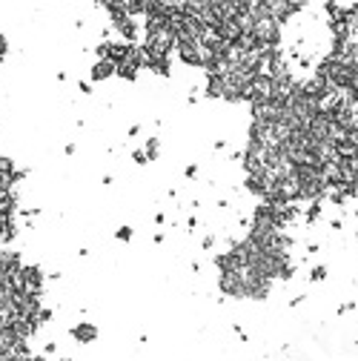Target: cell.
I'll use <instances>...</instances> for the list:
<instances>
[{"label":"cell","mask_w":358,"mask_h":361,"mask_svg":"<svg viewBox=\"0 0 358 361\" xmlns=\"http://www.w3.org/2000/svg\"><path fill=\"white\" fill-rule=\"evenodd\" d=\"M158 149H161V143L152 138L149 143H146V152H143V155H146V161H155V158H158Z\"/></svg>","instance_id":"cell-7"},{"label":"cell","mask_w":358,"mask_h":361,"mask_svg":"<svg viewBox=\"0 0 358 361\" xmlns=\"http://www.w3.org/2000/svg\"><path fill=\"white\" fill-rule=\"evenodd\" d=\"M115 235H118V241H129V238H132V230H129V227H120Z\"/></svg>","instance_id":"cell-8"},{"label":"cell","mask_w":358,"mask_h":361,"mask_svg":"<svg viewBox=\"0 0 358 361\" xmlns=\"http://www.w3.org/2000/svg\"><path fill=\"white\" fill-rule=\"evenodd\" d=\"M307 218H310V221H315V218H318V204H312V207H310V212H307Z\"/></svg>","instance_id":"cell-11"},{"label":"cell","mask_w":358,"mask_h":361,"mask_svg":"<svg viewBox=\"0 0 358 361\" xmlns=\"http://www.w3.org/2000/svg\"><path fill=\"white\" fill-rule=\"evenodd\" d=\"M3 55H6V37L0 35V60H3Z\"/></svg>","instance_id":"cell-12"},{"label":"cell","mask_w":358,"mask_h":361,"mask_svg":"<svg viewBox=\"0 0 358 361\" xmlns=\"http://www.w3.org/2000/svg\"><path fill=\"white\" fill-rule=\"evenodd\" d=\"M310 275H312V281H321L324 275H327V269H324V267H312V272H310Z\"/></svg>","instance_id":"cell-9"},{"label":"cell","mask_w":358,"mask_h":361,"mask_svg":"<svg viewBox=\"0 0 358 361\" xmlns=\"http://www.w3.org/2000/svg\"><path fill=\"white\" fill-rule=\"evenodd\" d=\"M115 63L112 60H95L92 63V81H106V78H112L115 75Z\"/></svg>","instance_id":"cell-4"},{"label":"cell","mask_w":358,"mask_h":361,"mask_svg":"<svg viewBox=\"0 0 358 361\" xmlns=\"http://www.w3.org/2000/svg\"><path fill=\"white\" fill-rule=\"evenodd\" d=\"M72 336L78 338V341H83V344H89V341L98 338V330H95V324H78L72 330Z\"/></svg>","instance_id":"cell-5"},{"label":"cell","mask_w":358,"mask_h":361,"mask_svg":"<svg viewBox=\"0 0 358 361\" xmlns=\"http://www.w3.org/2000/svg\"><path fill=\"white\" fill-rule=\"evenodd\" d=\"M132 161H135V163H146V155H143L140 149H135V152H132Z\"/></svg>","instance_id":"cell-10"},{"label":"cell","mask_w":358,"mask_h":361,"mask_svg":"<svg viewBox=\"0 0 358 361\" xmlns=\"http://www.w3.org/2000/svg\"><path fill=\"white\" fill-rule=\"evenodd\" d=\"M14 321H17V292L0 287V333L12 330Z\"/></svg>","instance_id":"cell-3"},{"label":"cell","mask_w":358,"mask_h":361,"mask_svg":"<svg viewBox=\"0 0 358 361\" xmlns=\"http://www.w3.org/2000/svg\"><path fill=\"white\" fill-rule=\"evenodd\" d=\"M29 356V347L20 336H14L12 330L0 333V361H20Z\"/></svg>","instance_id":"cell-2"},{"label":"cell","mask_w":358,"mask_h":361,"mask_svg":"<svg viewBox=\"0 0 358 361\" xmlns=\"http://www.w3.org/2000/svg\"><path fill=\"white\" fill-rule=\"evenodd\" d=\"M115 69H118V75H120V78H126V81H135V78H138V66H135L132 60L120 63V66H115Z\"/></svg>","instance_id":"cell-6"},{"label":"cell","mask_w":358,"mask_h":361,"mask_svg":"<svg viewBox=\"0 0 358 361\" xmlns=\"http://www.w3.org/2000/svg\"><path fill=\"white\" fill-rule=\"evenodd\" d=\"M175 49H178V58L184 60V63H189V66H204L207 69L209 60L215 58L201 37H178Z\"/></svg>","instance_id":"cell-1"}]
</instances>
